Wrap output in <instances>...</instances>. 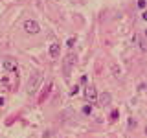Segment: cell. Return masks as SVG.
<instances>
[{"label": "cell", "instance_id": "obj_1", "mask_svg": "<svg viewBox=\"0 0 147 138\" xmlns=\"http://www.w3.org/2000/svg\"><path fill=\"white\" fill-rule=\"evenodd\" d=\"M24 30L28 31V33L35 35V33H39V31H40V28H39V24H37L35 20H26L24 22Z\"/></svg>", "mask_w": 147, "mask_h": 138}, {"label": "cell", "instance_id": "obj_2", "mask_svg": "<svg viewBox=\"0 0 147 138\" xmlns=\"http://www.w3.org/2000/svg\"><path fill=\"white\" fill-rule=\"evenodd\" d=\"M85 98L88 99V101H92V103H94V101H98V90H96V87H86L85 89Z\"/></svg>", "mask_w": 147, "mask_h": 138}, {"label": "cell", "instance_id": "obj_3", "mask_svg": "<svg viewBox=\"0 0 147 138\" xmlns=\"http://www.w3.org/2000/svg\"><path fill=\"white\" fill-rule=\"evenodd\" d=\"M2 64H4V68H6V72H15L17 66H18L17 61H15V59H11V57H6Z\"/></svg>", "mask_w": 147, "mask_h": 138}, {"label": "cell", "instance_id": "obj_4", "mask_svg": "<svg viewBox=\"0 0 147 138\" xmlns=\"http://www.w3.org/2000/svg\"><path fill=\"white\" fill-rule=\"evenodd\" d=\"M39 79H40L39 72H35L33 74V79H31V83L28 85V92H30V94H33V92H35V87H37V83H39Z\"/></svg>", "mask_w": 147, "mask_h": 138}, {"label": "cell", "instance_id": "obj_5", "mask_svg": "<svg viewBox=\"0 0 147 138\" xmlns=\"http://www.w3.org/2000/svg\"><path fill=\"white\" fill-rule=\"evenodd\" d=\"M98 101H99V105L107 107V105L110 103V94H109V92H103V94H99V96H98Z\"/></svg>", "mask_w": 147, "mask_h": 138}, {"label": "cell", "instance_id": "obj_6", "mask_svg": "<svg viewBox=\"0 0 147 138\" xmlns=\"http://www.w3.org/2000/svg\"><path fill=\"white\" fill-rule=\"evenodd\" d=\"M72 63H76V55H68L66 57V63H64V72H66V76H68V72H70V68H72Z\"/></svg>", "mask_w": 147, "mask_h": 138}, {"label": "cell", "instance_id": "obj_7", "mask_svg": "<svg viewBox=\"0 0 147 138\" xmlns=\"http://www.w3.org/2000/svg\"><path fill=\"white\" fill-rule=\"evenodd\" d=\"M50 55H52L53 59L59 57V43H52V44H50Z\"/></svg>", "mask_w": 147, "mask_h": 138}, {"label": "cell", "instance_id": "obj_8", "mask_svg": "<svg viewBox=\"0 0 147 138\" xmlns=\"http://www.w3.org/2000/svg\"><path fill=\"white\" fill-rule=\"evenodd\" d=\"M83 112H85V114H90V112H92V107H90V105H86V107H83Z\"/></svg>", "mask_w": 147, "mask_h": 138}, {"label": "cell", "instance_id": "obj_9", "mask_svg": "<svg viewBox=\"0 0 147 138\" xmlns=\"http://www.w3.org/2000/svg\"><path fill=\"white\" fill-rule=\"evenodd\" d=\"M118 118V110H112V114H110V120H116Z\"/></svg>", "mask_w": 147, "mask_h": 138}, {"label": "cell", "instance_id": "obj_10", "mask_svg": "<svg viewBox=\"0 0 147 138\" xmlns=\"http://www.w3.org/2000/svg\"><path fill=\"white\" fill-rule=\"evenodd\" d=\"M138 6L144 9V7H145V0H138Z\"/></svg>", "mask_w": 147, "mask_h": 138}, {"label": "cell", "instance_id": "obj_11", "mask_svg": "<svg viewBox=\"0 0 147 138\" xmlns=\"http://www.w3.org/2000/svg\"><path fill=\"white\" fill-rule=\"evenodd\" d=\"M142 17H144V20H147V11H144V13H142Z\"/></svg>", "mask_w": 147, "mask_h": 138}, {"label": "cell", "instance_id": "obj_12", "mask_svg": "<svg viewBox=\"0 0 147 138\" xmlns=\"http://www.w3.org/2000/svg\"><path fill=\"white\" fill-rule=\"evenodd\" d=\"M2 105H4V99H2V98H0V107H2Z\"/></svg>", "mask_w": 147, "mask_h": 138}, {"label": "cell", "instance_id": "obj_13", "mask_svg": "<svg viewBox=\"0 0 147 138\" xmlns=\"http://www.w3.org/2000/svg\"><path fill=\"white\" fill-rule=\"evenodd\" d=\"M145 135H147V125H145Z\"/></svg>", "mask_w": 147, "mask_h": 138}, {"label": "cell", "instance_id": "obj_14", "mask_svg": "<svg viewBox=\"0 0 147 138\" xmlns=\"http://www.w3.org/2000/svg\"><path fill=\"white\" fill-rule=\"evenodd\" d=\"M145 35H147V30H145Z\"/></svg>", "mask_w": 147, "mask_h": 138}]
</instances>
